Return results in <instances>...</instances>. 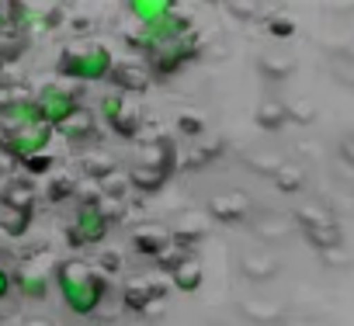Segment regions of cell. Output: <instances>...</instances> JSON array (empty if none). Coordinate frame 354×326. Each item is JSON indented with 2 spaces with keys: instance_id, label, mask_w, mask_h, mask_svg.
I'll use <instances>...</instances> for the list:
<instances>
[{
  "instance_id": "obj_18",
  "label": "cell",
  "mask_w": 354,
  "mask_h": 326,
  "mask_svg": "<svg viewBox=\"0 0 354 326\" xmlns=\"http://www.w3.org/2000/svg\"><path fill=\"white\" fill-rule=\"evenodd\" d=\"M132 243H136V250H139V253H149V257H163V247H167V233H146V229H139V233L132 236Z\"/></svg>"
},
{
  "instance_id": "obj_23",
  "label": "cell",
  "mask_w": 354,
  "mask_h": 326,
  "mask_svg": "<svg viewBox=\"0 0 354 326\" xmlns=\"http://www.w3.org/2000/svg\"><path fill=\"white\" fill-rule=\"evenodd\" d=\"M49 167H53V156L49 153H39V156L25 160V171H32V174H46Z\"/></svg>"
},
{
  "instance_id": "obj_22",
  "label": "cell",
  "mask_w": 354,
  "mask_h": 326,
  "mask_svg": "<svg viewBox=\"0 0 354 326\" xmlns=\"http://www.w3.org/2000/svg\"><path fill=\"white\" fill-rule=\"evenodd\" d=\"M292 174H299V171L285 167L281 174H274V181H278V188H281V191H295V188H302V178H292Z\"/></svg>"
},
{
  "instance_id": "obj_16",
  "label": "cell",
  "mask_w": 354,
  "mask_h": 326,
  "mask_svg": "<svg viewBox=\"0 0 354 326\" xmlns=\"http://www.w3.org/2000/svg\"><path fill=\"white\" fill-rule=\"evenodd\" d=\"M129 181H132L136 188H142V191H156V188L167 181V167H136Z\"/></svg>"
},
{
  "instance_id": "obj_15",
  "label": "cell",
  "mask_w": 354,
  "mask_h": 326,
  "mask_svg": "<svg viewBox=\"0 0 354 326\" xmlns=\"http://www.w3.org/2000/svg\"><path fill=\"white\" fill-rule=\"evenodd\" d=\"M212 212H216L223 222H236V219L247 215V202H243L240 195H226V198H216V202H212Z\"/></svg>"
},
{
  "instance_id": "obj_1",
  "label": "cell",
  "mask_w": 354,
  "mask_h": 326,
  "mask_svg": "<svg viewBox=\"0 0 354 326\" xmlns=\"http://www.w3.org/2000/svg\"><path fill=\"white\" fill-rule=\"evenodd\" d=\"M56 288L66 302L70 312L77 316H94L108 295V278L104 271L91 267L87 260L80 257H70V260H59L56 264Z\"/></svg>"
},
{
  "instance_id": "obj_24",
  "label": "cell",
  "mask_w": 354,
  "mask_h": 326,
  "mask_svg": "<svg viewBox=\"0 0 354 326\" xmlns=\"http://www.w3.org/2000/svg\"><path fill=\"white\" fill-rule=\"evenodd\" d=\"M271 32H281V39L292 35V21L288 18H271Z\"/></svg>"
},
{
  "instance_id": "obj_3",
  "label": "cell",
  "mask_w": 354,
  "mask_h": 326,
  "mask_svg": "<svg viewBox=\"0 0 354 326\" xmlns=\"http://www.w3.org/2000/svg\"><path fill=\"white\" fill-rule=\"evenodd\" d=\"M53 142V125L49 122H32L21 128H0V149L15 160H32L39 153H46Z\"/></svg>"
},
{
  "instance_id": "obj_4",
  "label": "cell",
  "mask_w": 354,
  "mask_h": 326,
  "mask_svg": "<svg viewBox=\"0 0 354 326\" xmlns=\"http://www.w3.org/2000/svg\"><path fill=\"white\" fill-rule=\"evenodd\" d=\"M108 226H111L108 209L97 198H87V202L77 205V215H73V226H70L66 236H70L73 247H94L108 236Z\"/></svg>"
},
{
  "instance_id": "obj_20",
  "label": "cell",
  "mask_w": 354,
  "mask_h": 326,
  "mask_svg": "<svg viewBox=\"0 0 354 326\" xmlns=\"http://www.w3.org/2000/svg\"><path fill=\"white\" fill-rule=\"evenodd\" d=\"M257 122H261L264 128H278V125L285 122V108H281V104H264V108L257 111Z\"/></svg>"
},
{
  "instance_id": "obj_11",
  "label": "cell",
  "mask_w": 354,
  "mask_h": 326,
  "mask_svg": "<svg viewBox=\"0 0 354 326\" xmlns=\"http://www.w3.org/2000/svg\"><path fill=\"white\" fill-rule=\"evenodd\" d=\"M111 80L118 84V94L122 90H146L149 87V73L142 66H136V63H115Z\"/></svg>"
},
{
  "instance_id": "obj_10",
  "label": "cell",
  "mask_w": 354,
  "mask_h": 326,
  "mask_svg": "<svg viewBox=\"0 0 354 326\" xmlns=\"http://www.w3.org/2000/svg\"><path fill=\"white\" fill-rule=\"evenodd\" d=\"M129 11H132V18H139L142 28H146V25H156V21L170 18V15H174V4H170V0H132Z\"/></svg>"
},
{
  "instance_id": "obj_12",
  "label": "cell",
  "mask_w": 354,
  "mask_h": 326,
  "mask_svg": "<svg viewBox=\"0 0 354 326\" xmlns=\"http://www.w3.org/2000/svg\"><path fill=\"white\" fill-rule=\"evenodd\" d=\"M163 291H167V288H149V281L129 285V288H125V305L136 309V312H142V309H149L156 298H163Z\"/></svg>"
},
{
  "instance_id": "obj_17",
  "label": "cell",
  "mask_w": 354,
  "mask_h": 326,
  "mask_svg": "<svg viewBox=\"0 0 354 326\" xmlns=\"http://www.w3.org/2000/svg\"><path fill=\"white\" fill-rule=\"evenodd\" d=\"M4 205H11V209H18V212H32V205H35V191L28 188V184H11L8 191H4Z\"/></svg>"
},
{
  "instance_id": "obj_13",
  "label": "cell",
  "mask_w": 354,
  "mask_h": 326,
  "mask_svg": "<svg viewBox=\"0 0 354 326\" xmlns=\"http://www.w3.org/2000/svg\"><path fill=\"white\" fill-rule=\"evenodd\" d=\"M59 132H63L66 139H73V142H87V139L94 135V118H91V115L80 108V111H77V115H73V118H70V122H66Z\"/></svg>"
},
{
  "instance_id": "obj_5",
  "label": "cell",
  "mask_w": 354,
  "mask_h": 326,
  "mask_svg": "<svg viewBox=\"0 0 354 326\" xmlns=\"http://www.w3.org/2000/svg\"><path fill=\"white\" fill-rule=\"evenodd\" d=\"M35 104H39L42 118H46L53 128H63V125L80 111V97H77V90H66V87H46V90L35 97Z\"/></svg>"
},
{
  "instance_id": "obj_25",
  "label": "cell",
  "mask_w": 354,
  "mask_h": 326,
  "mask_svg": "<svg viewBox=\"0 0 354 326\" xmlns=\"http://www.w3.org/2000/svg\"><path fill=\"white\" fill-rule=\"evenodd\" d=\"M11 288H15V278H11L4 267H0V298H8V295H11Z\"/></svg>"
},
{
  "instance_id": "obj_26",
  "label": "cell",
  "mask_w": 354,
  "mask_h": 326,
  "mask_svg": "<svg viewBox=\"0 0 354 326\" xmlns=\"http://www.w3.org/2000/svg\"><path fill=\"white\" fill-rule=\"evenodd\" d=\"M101 267H104V271H118V267H122V260H118V253H115V250H111V253H104V260H101Z\"/></svg>"
},
{
  "instance_id": "obj_8",
  "label": "cell",
  "mask_w": 354,
  "mask_h": 326,
  "mask_svg": "<svg viewBox=\"0 0 354 326\" xmlns=\"http://www.w3.org/2000/svg\"><path fill=\"white\" fill-rule=\"evenodd\" d=\"M15 288H18L25 298H46V291H49V274L39 271V267L28 260V264L18 267V274H15Z\"/></svg>"
},
{
  "instance_id": "obj_14",
  "label": "cell",
  "mask_w": 354,
  "mask_h": 326,
  "mask_svg": "<svg viewBox=\"0 0 354 326\" xmlns=\"http://www.w3.org/2000/svg\"><path fill=\"white\" fill-rule=\"evenodd\" d=\"M28 222H32V212H18V209H11V205L0 202V229H4V233L21 236V233L28 229Z\"/></svg>"
},
{
  "instance_id": "obj_21",
  "label": "cell",
  "mask_w": 354,
  "mask_h": 326,
  "mask_svg": "<svg viewBox=\"0 0 354 326\" xmlns=\"http://www.w3.org/2000/svg\"><path fill=\"white\" fill-rule=\"evenodd\" d=\"M70 195H73V181L56 178V181L49 184V202H63V198H70Z\"/></svg>"
},
{
  "instance_id": "obj_27",
  "label": "cell",
  "mask_w": 354,
  "mask_h": 326,
  "mask_svg": "<svg viewBox=\"0 0 354 326\" xmlns=\"http://www.w3.org/2000/svg\"><path fill=\"white\" fill-rule=\"evenodd\" d=\"M340 153H344V156H347V160L354 163V139H344V146H340Z\"/></svg>"
},
{
  "instance_id": "obj_2",
  "label": "cell",
  "mask_w": 354,
  "mask_h": 326,
  "mask_svg": "<svg viewBox=\"0 0 354 326\" xmlns=\"http://www.w3.org/2000/svg\"><path fill=\"white\" fill-rule=\"evenodd\" d=\"M111 70H115L111 49L101 46V42H73L59 52V73L70 77V80L97 84V80L111 77Z\"/></svg>"
},
{
  "instance_id": "obj_6",
  "label": "cell",
  "mask_w": 354,
  "mask_h": 326,
  "mask_svg": "<svg viewBox=\"0 0 354 326\" xmlns=\"http://www.w3.org/2000/svg\"><path fill=\"white\" fill-rule=\"evenodd\" d=\"M192 35L188 39H177V42H167V46H160V49H153L149 52V63H153V73H160V77H170V73H177L185 63H192Z\"/></svg>"
},
{
  "instance_id": "obj_19",
  "label": "cell",
  "mask_w": 354,
  "mask_h": 326,
  "mask_svg": "<svg viewBox=\"0 0 354 326\" xmlns=\"http://www.w3.org/2000/svg\"><path fill=\"white\" fill-rule=\"evenodd\" d=\"M122 115H125V97H122L118 90L104 94V97H101V118H108V125H115Z\"/></svg>"
},
{
  "instance_id": "obj_9",
  "label": "cell",
  "mask_w": 354,
  "mask_h": 326,
  "mask_svg": "<svg viewBox=\"0 0 354 326\" xmlns=\"http://www.w3.org/2000/svg\"><path fill=\"white\" fill-rule=\"evenodd\" d=\"M202 278H205V271H202V260L198 257H185L181 264L170 271V285H177L181 291H198L202 288Z\"/></svg>"
},
{
  "instance_id": "obj_7",
  "label": "cell",
  "mask_w": 354,
  "mask_h": 326,
  "mask_svg": "<svg viewBox=\"0 0 354 326\" xmlns=\"http://www.w3.org/2000/svg\"><path fill=\"white\" fill-rule=\"evenodd\" d=\"M299 222H302L306 236H309L316 247H330V243H337V240H340L337 226H333L330 219H323L316 209H306V212H299Z\"/></svg>"
}]
</instances>
